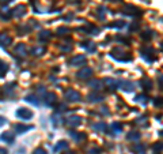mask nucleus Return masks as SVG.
Returning <instances> with one entry per match:
<instances>
[{
    "label": "nucleus",
    "mask_w": 163,
    "mask_h": 154,
    "mask_svg": "<svg viewBox=\"0 0 163 154\" xmlns=\"http://www.w3.org/2000/svg\"><path fill=\"white\" fill-rule=\"evenodd\" d=\"M17 117L22 119V120H27V119L33 117V112L29 111V109H26V108H19L17 111Z\"/></svg>",
    "instance_id": "obj_1"
},
{
    "label": "nucleus",
    "mask_w": 163,
    "mask_h": 154,
    "mask_svg": "<svg viewBox=\"0 0 163 154\" xmlns=\"http://www.w3.org/2000/svg\"><path fill=\"white\" fill-rule=\"evenodd\" d=\"M93 75V70L89 67H83L80 71H78L76 77L79 78V79H89V78H91Z\"/></svg>",
    "instance_id": "obj_2"
},
{
    "label": "nucleus",
    "mask_w": 163,
    "mask_h": 154,
    "mask_svg": "<svg viewBox=\"0 0 163 154\" xmlns=\"http://www.w3.org/2000/svg\"><path fill=\"white\" fill-rule=\"evenodd\" d=\"M65 98L68 100V101H72V102H76L80 100V94L76 92V90H67L65 92Z\"/></svg>",
    "instance_id": "obj_3"
},
{
    "label": "nucleus",
    "mask_w": 163,
    "mask_h": 154,
    "mask_svg": "<svg viewBox=\"0 0 163 154\" xmlns=\"http://www.w3.org/2000/svg\"><path fill=\"white\" fill-rule=\"evenodd\" d=\"M26 12H27L26 7H25V6H22V4H19V6H17V7L11 11V15H12V17H15V18H21V17H23Z\"/></svg>",
    "instance_id": "obj_4"
},
{
    "label": "nucleus",
    "mask_w": 163,
    "mask_h": 154,
    "mask_svg": "<svg viewBox=\"0 0 163 154\" xmlns=\"http://www.w3.org/2000/svg\"><path fill=\"white\" fill-rule=\"evenodd\" d=\"M86 61H87V60H86V57H84L83 55H78V56H75V57L71 59L70 64H71V65H75V67H80V65L84 64Z\"/></svg>",
    "instance_id": "obj_5"
},
{
    "label": "nucleus",
    "mask_w": 163,
    "mask_h": 154,
    "mask_svg": "<svg viewBox=\"0 0 163 154\" xmlns=\"http://www.w3.org/2000/svg\"><path fill=\"white\" fill-rule=\"evenodd\" d=\"M15 55L18 56V57L23 59L27 56V49L26 46H25V44H19V45H17V48H15Z\"/></svg>",
    "instance_id": "obj_6"
},
{
    "label": "nucleus",
    "mask_w": 163,
    "mask_h": 154,
    "mask_svg": "<svg viewBox=\"0 0 163 154\" xmlns=\"http://www.w3.org/2000/svg\"><path fill=\"white\" fill-rule=\"evenodd\" d=\"M124 14H127V15H136V14H139L140 15V10H139V8H136V7H133V6H131V4H127L124 7Z\"/></svg>",
    "instance_id": "obj_7"
},
{
    "label": "nucleus",
    "mask_w": 163,
    "mask_h": 154,
    "mask_svg": "<svg viewBox=\"0 0 163 154\" xmlns=\"http://www.w3.org/2000/svg\"><path fill=\"white\" fill-rule=\"evenodd\" d=\"M11 42H12V38L8 34H0V45L2 46H8V45H11Z\"/></svg>",
    "instance_id": "obj_8"
},
{
    "label": "nucleus",
    "mask_w": 163,
    "mask_h": 154,
    "mask_svg": "<svg viewBox=\"0 0 163 154\" xmlns=\"http://www.w3.org/2000/svg\"><path fill=\"white\" fill-rule=\"evenodd\" d=\"M118 85L122 90H127V92H132L135 89V85L132 82H128V81H121V82H118Z\"/></svg>",
    "instance_id": "obj_9"
},
{
    "label": "nucleus",
    "mask_w": 163,
    "mask_h": 154,
    "mask_svg": "<svg viewBox=\"0 0 163 154\" xmlns=\"http://www.w3.org/2000/svg\"><path fill=\"white\" fill-rule=\"evenodd\" d=\"M80 123H82L80 116H71L68 119V125H71V127H78V125H80Z\"/></svg>",
    "instance_id": "obj_10"
},
{
    "label": "nucleus",
    "mask_w": 163,
    "mask_h": 154,
    "mask_svg": "<svg viewBox=\"0 0 163 154\" xmlns=\"http://www.w3.org/2000/svg\"><path fill=\"white\" fill-rule=\"evenodd\" d=\"M31 125H23V124H17L15 125V131H17L18 134H23V132H26V131H29L31 130Z\"/></svg>",
    "instance_id": "obj_11"
},
{
    "label": "nucleus",
    "mask_w": 163,
    "mask_h": 154,
    "mask_svg": "<svg viewBox=\"0 0 163 154\" xmlns=\"http://www.w3.org/2000/svg\"><path fill=\"white\" fill-rule=\"evenodd\" d=\"M142 86H143V89L144 90H147V92H150V90L152 89V82H151V79H147V78H144V79H142Z\"/></svg>",
    "instance_id": "obj_12"
},
{
    "label": "nucleus",
    "mask_w": 163,
    "mask_h": 154,
    "mask_svg": "<svg viewBox=\"0 0 163 154\" xmlns=\"http://www.w3.org/2000/svg\"><path fill=\"white\" fill-rule=\"evenodd\" d=\"M2 140H6L7 143H12V142H14V134H12V132L2 134Z\"/></svg>",
    "instance_id": "obj_13"
},
{
    "label": "nucleus",
    "mask_w": 163,
    "mask_h": 154,
    "mask_svg": "<svg viewBox=\"0 0 163 154\" xmlns=\"http://www.w3.org/2000/svg\"><path fill=\"white\" fill-rule=\"evenodd\" d=\"M56 101H57V97H56V94H53V93H49L48 96H46V104L48 105H55Z\"/></svg>",
    "instance_id": "obj_14"
},
{
    "label": "nucleus",
    "mask_w": 163,
    "mask_h": 154,
    "mask_svg": "<svg viewBox=\"0 0 163 154\" xmlns=\"http://www.w3.org/2000/svg\"><path fill=\"white\" fill-rule=\"evenodd\" d=\"M7 71H8V65L3 60H0V78L4 77V75L7 74Z\"/></svg>",
    "instance_id": "obj_15"
},
{
    "label": "nucleus",
    "mask_w": 163,
    "mask_h": 154,
    "mask_svg": "<svg viewBox=\"0 0 163 154\" xmlns=\"http://www.w3.org/2000/svg\"><path fill=\"white\" fill-rule=\"evenodd\" d=\"M101 100H103V97L101 96V94L93 93V94L89 96V101H91V102H98V101H101Z\"/></svg>",
    "instance_id": "obj_16"
},
{
    "label": "nucleus",
    "mask_w": 163,
    "mask_h": 154,
    "mask_svg": "<svg viewBox=\"0 0 163 154\" xmlns=\"http://www.w3.org/2000/svg\"><path fill=\"white\" fill-rule=\"evenodd\" d=\"M105 83L108 85V86H109V89H110V90H114L116 87H117V85H118L114 79H110V78H108V79L105 81Z\"/></svg>",
    "instance_id": "obj_17"
},
{
    "label": "nucleus",
    "mask_w": 163,
    "mask_h": 154,
    "mask_svg": "<svg viewBox=\"0 0 163 154\" xmlns=\"http://www.w3.org/2000/svg\"><path fill=\"white\" fill-rule=\"evenodd\" d=\"M112 131H113V132H116V134L122 132V125L120 123H113L112 124Z\"/></svg>",
    "instance_id": "obj_18"
},
{
    "label": "nucleus",
    "mask_w": 163,
    "mask_h": 154,
    "mask_svg": "<svg viewBox=\"0 0 163 154\" xmlns=\"http://www.w3.org/2000/svg\"><path fill=\"white\" fill-rule=\"evenodd\" d=\"M127 139H129V140H137V139H140V134L132 131V132H129V134L127 135Z\"/></svg>",
    "instance_id": "obj_19"
},
{
    "label": "nucleus",
    "mask_w": 163,
    "mask_h": 154,
    "mask_svg": "<svg viewBox=\"0 0 163 154\" xmlns=\"http://www.w3.org/2000/svg\"><path fill=\"white\" fill-rule=\"evenodd\" d=\"M67 147H68V143L65 142V140H61V142L57 143V146L55 147V150H56V152H59V150H64V149H67Z\"/></svg>",
    "instance_id": "obj_20"
},
{
    "label": "nucleus",
    "mask_w": 163,
    "mask_h": 154,
    "mask_svg": "<svg viewBox=\"0 0 163 154\" xmlns=\"http://www.w3.org/2000/svg\"><path fill=\"white\" fill-rule=\"evenodd\" d=\"M26 101L34 104V105H38V104H40V100L37 98L36 96H27V97H26Z\"/></svg>",
    "instance_id": "obj_21"
},
{
    "label": "nucleus",
    "mask_w": 163,
    "mask_h": 154,
    "mask_svg": "<svg viewBox=\"0 0 163 154\" xmlns=\"http://www.w3.org/2000/svg\"><path fill=\"white\" fill-rule=\"evenodd\" d=\"M90 86L95 90H99L102 87V82L101 81H93V82H90Z\"/></svg>",
    "instance_id": "obj_22"
},
{
    "label": "nucleus",
    "mask_w": 163,
    "mask_h": 154,
    "mask_svg": "<svg viewBox=\"0 0 163 154\" xmlns=\"http://www.w3.org/2000/svg\"><path fill=\"white\" fill-rule=\"evenodd\" d=\"M70 135L74 139H78V140H82V139H86V135L84 134H76V132H70Z\"/></svg>",
    "instance_id": "obj_23"
},
{
    "label": "nucleus",
    "mask_w": 163,
    "mask_h": 154,
    "mask_svg": "<svg viewBox=\"0 0 163 154\" xmlns=\"http://www.w3.org/2000/svg\"><path fill=\"white\" fill-rule=\"evenodd\" d=\"M136 101H139L142 104H147V102H148V98H147L146 96H143V94H140V96L136 97Z\"/></svg>",
    "instance_id": "obj_24"
},
{
    "label": "nucleus",
    "mask_w": 163,
    "mask_h": 154,
    "mask_svg": "<svg viewBox=\"0 0 163 154\" xmlns=\"http://www.w3.org/2000/svg\"><path fill=\"white\" fill-rule=\"evenodd\" d=\"M49 37H51V33H49V31H42L41 36H40V40H41V41H44V40H48Z\"/></svg>",
    "instance_id": "obj_25"
},
{
    "label": "nucleus",
    "mask_w": 163,
    "mask_h": 154,
    "mask_svg": "<svg viewBox=\"0 0 163 154\" xmlns=\"http://www.w3.org/2000/svg\"><path fill=\"white\" fill-rule=\"evenodd\" d=\"M44 52H45V49H44V48H34V49H33V53H34V55H36V56L42 55Z\"/></svg>",
    "instance_id": "obj_26"
},
{
    "label": "nucleus",
    "mask_w": 163,
    "mask_h": 154,
    "mask_svg": "<svg viewBox=\"0 0 163 154\" xmlns=\"http://www.w3.org/2000/svg\"><path fill=\"white\" fill-rule=\"evenodd\" d=\"M154 150H155V152H161V150H163V142L154 144Z\"/></svg>",
    "instance_id": "obj_27"
},
{
    "label": "nucleus",
    "mask_w": 163,
    "mask_h": 154,
    "mask_svg": "<svg viewBox=\"0 0 163 154\" xmlns=\"http://www.w3.org/2000/svg\"><path fill=\"white\" fill-rule=\"evenodd\" d=\"M112 27H122L124 26V22L122 21H116V22H113V25H110Z\"/></svg>",
    "instance_id": "obj_28"
},
{
    "label": "nucleus",
    "mask_w": 163,
    "mask_h": 154,
    "mask_svg": "<svg viewBox=\"0 0 163 154\" xmlns=\"http://www.w3.org/2000/svg\"><path fill=\"white\" fill-rule=\"evenodd\" d=\"M151 33H152V31H150V30H148V31H144V33L142 34V37H143L144 40H150V38L152 37V36H151Z\"/></svg>",
    "instance_id": "obj_29"
},
{
    "label": "nucleus",
    "mask_w": 163,
    "mask_h": 154,
    "mask_svg": "<svg viewBox=\"0 0 163 154\" xmlns=\"http://www.w3.org/2000/svg\"><path fill=\"white\" fill-rule=\"evenodd\" d=\"M155 105L156 106H162L163 105V98H156L155 100Z\"/></svg>",
    "instance_id": "obj_30"
},
{
    "label": "nucleus",
    "mask_w": 163,
    "mask_h": 154,
    "mask_svg": "<svg viewBox=\"0 0 163 154\" xmlns=\"http://www.w3.org/2000/svg\"><path fill=\"white\" fill-rule=\"evenodd\" d=\"M57 31H59L60 34H61V33H70V29H67V27H60V29H59Z\"/></svg>",
    "instance_id": "obj_31"
},
{
    "label": "nucleus",
    "mask_w": 163,
    "mask_h": 154,
    "mask_svg": "<svg viewBox=\"0 0 163 154\" xmlns=\"http://www.w3.org/2000/svg\"><path fill=\"white\" fill-rule=\"evenodd\" d=\"M34 154H46V152H45L44 149H41V147H40V149H37L36 152H34Z\"/></svg>",
    "instance_id": "obj_32"
},
{
    "label": "nucleus",
    "mask_w": 163,
    "mask_h": 154,
    "mask_svg": "<svg viewBox=\"0 0 163 154\" xmlns=\"http://www.w3.org/2000/svg\"><path fill=\"white\" fill-rule=\"evenodd\" d=\"M6 117H3V116H0V127H2V125H4L6 124Z\"/></svg>",
    "instance_id": "obj_33"
},
{
    "label": "nucleus",
    "mask_w": 163,
    "mask_h": 154,
    "mask_svg": "<svg viewBox=\"0 0 163 154\" xmlns=\"http://www.w3.org/2000/svg\"><path fill=\"white\" fill-rule=\"evenodd\" d=\"M158 81H159V86L163 89V75H161V77L158 78Z\"/></svg>",
    "instance_id": "obj_34"
},
{
    "label": "nucleus",
    "mask_w": 163,
    "mask_h": 154,
    "mask_svg": "<svg viewBox=\"0 0 163 154\" xmlns=\"http://www.w3.org/2000/svg\"><path fill=\"white\" fill-rule=\"evenodd\" d=\"M131 29H132V30H137V29H139V23L132 25V26H131Z\"/></svg>",
    "instance_id": "obj_35"
},
{
    "label": "nucleus",
    "mask_w": 163,
    "mask_h": 154,
    "mask_svg": "<svg viewBox=\"0 0 163 154\" xmlns=\"http://www.w3.org/2000/svg\"><path fill=\"white\" fill-rule=\"evenodd\" d=\"M10 2H12V0H0V4H7Z\"/></svg>",
    "instance_id": "obj_36"
},
{
    "label": "nucleus",
    "mask_w": 163,
    "mask_h": 154,
    "mask_svg": "<svg viewBox=\"0 0 163 154\" xmlns=\"http://www.w3.org/2000/svg\"><path fill=\"white\" fill-rule=\"evenodd\" d=\"M0 154H7V150L3 149V147H0Z\"/></svg>",
    "instance_id": "obj_37"
},
{
    "label": "nucleus",
    "mask_w": 163,
    "mask_h": 154,
    "mask_svg": "<svg viewBox=\"0 0 163 154\" xmlns=\"http://www.w3.org/2000/svg\"><path fill=\"white\" fill-rule=\"evenodd\" d=\"M112 2H121V0H112Z\"/></svg>",
    "instance_id": "obj_38"
},
{
    "label": "nucleus",
    "mask_w": 163,
    "mask_h": 154,
    "mask_svg": "<svg viewBox=\"0 0 163 154\" xmlns=\"http://www.w3.org/2000/svg\"><path fill=\"white\" fill-rule=\"evenodd\" d=\"M161 135H163V131H161Z\"/></svg>",
    "instance_id": "obj_39"
},
{
    "label": "nucleus",
    "mask_w": 163,
    "mask_h": 154,
    "mask_svg": "<svg viewBox=\"0 0 163 154\" xmlns=\"http://www.w3.org/2000/svg\"><path fill=\"white\" fill-rule=\"evenodd\" d=\"M68 154H74V153H68Z\"/></svg>",
    "instance_id": "obj_40"
}]
</instances>
